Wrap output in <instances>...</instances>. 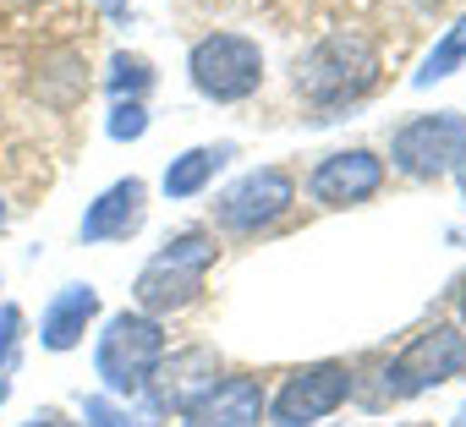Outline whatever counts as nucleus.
<instances>
[{
  "label": "nucleus",
  "mask_w": 466,
  "mask_h": 427,
  "mask_svg": "<svg viewBox=\"0 0 466 427\" xmlns=\"http://www.w3.org/2000/svg\"><path fill=\"white\" fill-rule=\"evenodd\" d=\"M379 83V45L357 28L324 34L302 61H297V94L319 110H340L357 104L368 88Z\"/></svg>",
  "instance_id": "obj_1"
},
{
  "label": "nucleus",
  "mask_w": 466,
  "mask_h": 427,
  "mask_svg": "<svg viewBox=\"0 0 466 427\" xmlns=\"http://www.w3.org/2000/svg\"><path fill=\"white\" fill-rule=\"evenodd\" d=\"M219 247H214V231H181L170 236L137 274L132 296H137V313L148 318H165V313H181L203 296V280L214 269Z\"/></svg>",
  "instance_id": "obj_2"
},
{
  "label": "nucleus",
  "mask_w": 466,
  "mask_h": 427,
  "mask_svg": "<svg viewBox=\"0 0 466 427\" xmlns=\"http://www.w3.org/2000/svg\"><path fill=\"white\" fill-rule=\"evenodd\" d=\"M461 372H466V329H455V323H428V329H417V334L406 340V351L379 367L390 400H411V394L439 389V383H450V378H461ZM384 394H379V405H384Z\"/></svg>",
  "instance_id": "obj_3"
},
{
  "label": "nucleus",
  "mask_w": 466,
  "mask_h": 427,
  "mask_svg": "<svg viewBox=\"0 0 466 427\" xmlns=\"http://www.w3.org/2000/svg\"><path fill=\"white\" fill-rule=\"evenodd\" d=\"M192 88L214 104H242L264 88V50L248 34H208L187 55Z\"/></svg>",
  "instance_id": "obj_4"
},
{
  "label": "nucleus",
  "mask_w": 466,
  "mask_h": 427,
  "mask_svg": "<svg viewBox=\"0 0 466 427\" xmlns=\"http://www.w3.org/2000/svg\"><path fill=\"white\" fill-rule=\"evenodd\" d=\"M165 356V329L159 318L148 313H116L99 334V351H94V367L105 378L110 394H143L154 367Z\"/></svg>",
  "instance_id": "obj_5"
},
{
  "label": "nucleus",
  "mask_w": 466,
  "mask_h": 427,
  "mask_svg": "<svg viewBox=\"0 0 466 427\" xmlns=\"http://www.w3.org/2000/svg\"><path fill=\"white\" fill-rule=\"evenodd\" d=\"M390 159L400 175L411 181H439L466 159V115L455 110H433V115H411L395 126L390 137Z\"/></svg>",
  "instance_id": "obj_6"
},
{
  "label": "nucleus",
  "mask_w": 466,
  "mask_h": 427,
  "mask_svg": "<svg viewBox=\"0 0 466 427\" xmlns=\"http://www.w3.org/2000/svg\"><path fill=\"white\" fill-rule=\"evenodd\" d=\"M291 203H297L291 170L258 164V170H248L242 181H230V186L214 197V220H219V231H230V236H258V231H269L275 220H286Z\"/></svg>",
  "instance_id": "obj_7"
},
{
  "label": "nucleus",
  "mask_w": 466,
  "mask_h": 427,
  "mask_svg": "<svg viewBox=\"0 0 466 427\" xmlns=\"http://www.w3.org/2000/svg\"><path fill=\"white\" fill-rule=\"evenodd\" d=\"M351 394H357V378H351L346 362H308V367H297V372L280 383L269 416H275V427H319V422L335 416Z\"/></svg>",
  "instance_id": "obj_8"
},
{
  "label": "nucleus",
  "mask_w": 466,
  "mask_h": 427,
  "mask_svg": "<svg viewBox=\"0 0 466 427\" xmlns=\"http://www.w3.org/2000/svg\"><path fill=\"white\" fill-rule=\"evenodd\" d=\"M384 186V159L373 148H340L329 159H319V170L308 175V192L324 208H357Z\"/></svg>",
  "instance_id": "obj_9"
},
{
  "label": "nucleus",
  "mask_w": 466,
  "mask_h": 427,
  "mask_svg": "<svg viewBox=\"0 0 466 427\" xmlns=\"http://www.w3.org/2000/svg\"><path fill=\"white\" fill-rule=\"evenodd\" d=\"M264 411H269V400H264V383H258V378L225 372V378H214V383L181 411V422H187V427H258Z\"/></svg>",
  "instance_id": "obj_10"
},
{
  "label": "nucleus",
  "mask_w": 466,
  "mask_h": 427,
  "mask_svg": "<svg viewBox=\"0 0 466 427\" xmlns=\"http://www.w3.org/2000/svg\"><path fill=\"white\" fill-rule=\"evenodd\" d=\"M143 220H148V186H143L137 175H127V181L105 186V192L88 203L77 236H83V242H127V236L143 231Z\"/></svg>",
  "instance_id": "obj_11"
},
{
  "label": "nucleus",
  "mask_w": 466,
  "mask_h": 427,
  "mask_svg": "<svg viewBox=\"0 0 466 427\" xmlns=\"http://www.w3.org/2000/svg\"><path fill=\"white\" fill-rule=\"evenodd\" d=\"M214 378H219V362H214L208 345H187V351L159 356V367H154V378H148L154 411H176V416H181Z\"/></svg>",
  "instance_id": "obj_12"
},
{
  "label": "nucleus",
  "mask_w": 466,
  "mask_h": 427,
  "mask_svg": "<svg viewBox=\"0 0 466 427\" xmlns=\"http://www.w3.org/2000/svg\"><path fill=\"white\" fill-rule=\"evenodd\" d=\"M99 313V291L94 285H66L50 307H45V323H39V345L45 351H72L83 340V329L94 323Z\"/></svg>",
  "instance_id": "obj_13"
},
{
  "label": "nucleus",
  "mask_w": 466,
  "mask_h": 427,
  "mask_svg": "<svg viewBox=\"0 0 466 427\" xmlns=\"http://www.w3.org/2000/svg\"><path fill=\"white\" fill-rule=\"evenodd\" d=\"M225 159H230V148H187L181 159L165 164V197H198L219 175Z\"/></svg>",
  "instance_id": "obj_14"
},
{
  "label": "nucleus",
  "mask_w": 466,
  "mask_h": 427,
  "mask_svg": "<svg viewBox=\"0 0 466 427\" xmlns=\"http://www.w3.org/2000/svg\"><path fill=\"white\" fill-rule=\"evenodd\" d=\"M466 66V17H455L444 34H439V45L422 55V66H417V88H428V83H444V77H455Z\"/></svg>",
  "instance_id": "obj_15"
},
{
  "label": "nucleus",
  "mask_w": 466,
  "mask_h": 427,
  "mask_svg": "<svg viewBox=\"0 0 466 427\" xmlns=\"http://www.w3.org/2000/svg\"><path fill=\"white\" fill-rule=\"evenodd\" d=\"M148 88H154V72H148L143 55H116V61H110V94H116V99H137V94H148Z\"/></svg>",
  "instance_id": "obj_16"
},
{
  "label": "nucleus",
  "mask_w": 466,
  "mask_h": 427,
  "mask_svg": "<svg viewBox=\"0 0 466 427\" xmlns=\"http://www.w3.org/2000/svg\"><path fill=\"white\" fill-rule=\"evenodd\" d=\"M143 132H148L143 99H121V104L110 110V137H116V143H132V137H143Z\"/></svg>",
  "instance_id": "obj_17"
},
{
  "label": "nucleus",
  "mask_w": 466,
  "mask_h": 427,
  "mask_svg": "<svg viewBox=\"0 0 466 427\" xmlns=\"http://www.w3.org/2000/svg\"><path fill=\"white\" fill-rule=\"evenodd\" d=\"M83 411H88V422H94V427H143V422H132L127 411H116L110 400H88Z\"/></svg>",
  "instance_id": "obj_18"
},
{
  "label": "nucleus",
  "mask_w": 466,
  "mask_h": 427,
  "mask_svg": "<svg viewBox=\"0 0 466 427\" xmlns=\"http://www.w3.org/2000/svg\"><path fill=\"white\" fill-rule=\"evenodd\" d=\"M455 313H461V329H466V274H461V285H455Z\"/></svg>",
  "instance_id": "obj_19"
},
{
  "label": "nucleus",
  "mask_w": 466,
  "mask_h": 427,
  "mask_svg": "<svg viewBox=\"0 0 466 427\" xmlns=\"http://www.w3.org/2000/svg\"><path fill=\"white\" fill-rule=\"evenodd\" d=\"M99 6H105L110 17H127V0H99Z\"/></svg>",
  "instance_id": "obj_20"
},
{
  "label": "nucleus",
  "mask_w": 466,
  "mask_h": 427,
  "mask_svg": "<svg viewBox=\"0 0 466 427\" xmlns=\"http://www.w3.org/2000/svg\"><path fill=\"white\" fill-rule=\"evenodd\" d=\"M455 181H461V197H466V159L455 164Z\"/></svg>",
  "instance_id": "obj_21"
},
{
  "label": "nucleus",
  "mask_w": 466,
  "mask_h": 427,
  "mask_svg": "<svg viewBox=\"0 0 466 427\" xmlns=\"http://www.w3.org/2000/svg\"><path fill=\"white\" fill-rule=\"evenodd\" d=\"M0 231H6V203H0Z\"/></svg>",
  "instance_id": "obj_22"
},
{
  "label": "nucleus",
  "mask_w": 466,
  "mask_h": 427,
  "mask_svg": "<svg viewBox=\"0 0 466 427\" xmlns=\"http://www.w3.org/2000/svg\"><path fill=\"white\" fill-rule=\"evenodd\" d=\"M455 427H466V411H455Z\"/></svg>",
  "instance_id": "obj_23"
},
{
  "label": "nucleus",
  "mask_w": 466,
  "mask_h": 427,
  "mask_svg": "<svg viewBox=\"0 0 466 427\" xmlns=\"http://www.w3.org/2000/svg\"><path fill=\"white\" fill-rule=\"evenodd\" d=\"M400 427H428V422H400Z\"/></svg>",
  "instance_id": "obj_24"
},
{
  "label": "nucleus",
  "mask_w": 466,
  "mask_h": 427,
  "mask_svg": "<svg viewBox=\"0 0 466 427\" xmlns=\"http://www.w3.org/2000/svg\"><path fill=\"white\" fill-rule=\"evenodd\" d=\"M422 6H433V0H422Z\"/></svg>",
  "instance_id": "obj_25"
}]
</instances>
